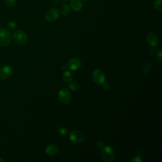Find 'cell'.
<instances>
[{
  "label": "cell",
  "mask_w": 162,
  "mask_h": 162,
  "mask_svg": "<svg viewBox=\"0 0 162 162\" xmlns=\"http://www.w3.org/2000/svg\"><path fill=\"white\" fill-rule=\"evenodd\" d=\"M63 1H64V2H67V1H69V0H63Z\"/></svg>",
  "instance_id": "obj_26"
},
{
  "label": "cell",
  "mask_w": 162,
  "mask_h": 162,
  "mask_svg": "<svg viewBox=\"0 0 162 162\" xmlns=\"http://www.w3.org/2000/svg\"><path fill=\"white\" fill-rule=\"evenodd\" d=\"M0 67H1V64H0Z\"/></svg>",
  "instance_id": "obj_28"
},
{
  "label": "cell",
  "mask_w": 162,
  "mask_h": 162,
  "mask_svg": "<svg viewBox=\"0 0 162 162\" xmlns=\"http://www.w3.org/2000/svg\"><path fill=\"white\" fill-rule=\"evenodd\" d=\"M155 9L157 11H161L162 10V1L161 0H155L154 3Z\"/></svg>",
  "instance_id": "obj_16"
},
{
  "label": "cell",
  "mask_w": 162,
  "mask_h": 162,
  "mask_svg": "<svg viewBox=\"0 0 162 162\" xmlns=\"http://www.w3.org/2000/svg\"><path fill=\"white\" fill-rule=\"evenodd\" d=\"M110 85L108 84H106V83H103V88H104V89H105V90H107V89H110Z\"/></svg>",
  "instance_id": "obj_23"
},
{
  "label": "cell",
  "mask_w": 162,
  "mask_h": 162,
  "mask_svg": "<svg viewBox=\"0 0 162 162\" xmlns=\"http://www.w3.org/2000/svg\"><path fill=\"white\" fill-rule=\"evenodd\" d=\"M12 34L5 28H0V46L5 47L8 46L12 41Z\"/></svg>",
  "instance_id": "obj_1"
},
{
  "label": "cell",
  "mask_w": 162,
  "mask_h": 162,
  "mask_svg": "<svg viewBox=\"0 0 162 162\" xmlns=\"http://www.w3.org/2000/svg\"><path fill=\"white\" fill-rule=\"evenodd\" d=\"M2 161H4V160H3V159H2V158H0V162H2Z\"/></svg>",
  "instance_id": "obj_24"
},
{
  "label": "cell",
  "mask_w": 162,
  "mask_h": 162,
  "mask_svg": "<svg viewBox=\"0 0 162 162\" xmlns=\"http://www.w3.org/2000/svg\"><path fill=\"white\" fill-rule=\"evenodd\" d=\"M58 98L64 104H68L70 102L72 96L69 90L66 88H63L61 89L58 93Z\"/></svg>",
  "instance_id": "obj_4"
},
{
  "label": "cell",
  "mask_w": 162,
  "mask_h": 162,
  "mask_svg": "<svg viewBox=\"0 0 162 162\" xmlns=\"http://www.w3.org/2000/svg\"><path fill=\"white\" fill-rule=\"evenodd\" d=\"M96 146H97V147H98V148H103L104 147L103 143H102V142H101V141L98 142L97 144H96Z\"/></svg>",
  "instance_id": "obj_22"
},
{
  "label": "cell",
  "mask_w": 162,
  "mask_h": 162,
  "mask_svg": "<svg viewBox=\"0 0 162 162\" xmlns=\"http://www.w3.org/2000/svg\"><path fill=\"white\" fill-rule=\"evenodd\" d=\"M70 5L72 10L76 12H80L83 8V3L81 0H71Z\"/></svg>",
  "instance_id": "obj_11"
},
{
  "label": "cell",
  "mask_w": 162,
  "mask_h": 162,
  "mask_svg": "<svg viewBox=\"0 0 162 162\" xmlns=\"http://www.w3.org/2000/svg\"><path fill=\"white\" fill-rule=\"evenodd\" d=\"M131 161H133V162H141V161H143V160H142V158H141V157L139 156H136L134 157V158H132Z\"/></svg>",
  "instance_id": "obj_20"
},
{
  "label": "cell",
  "mask_w": 162,
  "mask_h": 162,
  "mask_svg": "<svg viewBox=\"0 0 162 162\" xmlns=\"http://www.w3.org/2000/svg\"><path fill=\"white\" fill-rule=\"evenodd\" d=\"M58 133L60 136H65L68 133V130L65 127H60L58 129Z\"/></svg>",
  "instance_id": "obj_18"
},
{
  "label": "cell",
  "mask_w": 162,
  "mask_h": 162,
  "mask_svg": "<svg viewBox=\"0 0 162 162\" xmlns=\"http://www.w3.org/2000/svg\"><path fill=\"white\" fill-rule=\"evenodd\" d=\"M60 15V11L59 10V9L56 8H52L47 12L45 15V18L48 22H51L56 20L59 18Z\"/></svg>",
  "instance_id": "obj_7"
},
{
  "label": "cell",
  "mask_w": 162,
  "mask_h": 162,
  "mask_svg": "<svg viewBox=\"0 0 162 162\" xmlns=\"http://www.w3.org/2000/svg\"><path fill=\"white\" fill-rule=\"evenodd\" d=\"M84 2H87V1H88V0H83Z\"/></svg>",
  "instance_id": "obj_27"
},
{
  "label": "cell",
  "mask_w": 162,
  "mask_h": 162,
  "mask_svg": "<svg viewBox=\"0 0 162 162\" xmlns=\"http://www.w3.org/2000/svg\"><path fill=\"white\" fill-rule=\"evenodd\" d=\"M65 67H67L65 65H63V67H62V69H65Z\"/></svg>",
  "instance_id": "obj_25"
},
{
  "label": "cell",
  "mask_w": 162,
  "mask_h": 162,
  "mask_svg": "<svg viewBox=\"0 0 162 162\" xmlns=\"http://www.w3.org/2000/svg\"><path fill=\"white\" fill-rule=\"evenodd\" d=\"M69 12H70V8H69V6L65 3L62 4V12H61L60 13H62L64 16H66L69 14Z\"/></svg>",
  "instance_id": "obj_14"
},
{
  "label": "cell",
  "mask_w": 162,
  "mask_h": 162,
  "mask_svg": "<svg viewBox=\"0 0 162 162\" xmlns=\"http://www.w3.org/2000/svg\"><path fill=\"white\" fill-rule=\"evenodd\" d=\"M69 88L73 91H77L80 89V85L77 83L72 82L69 84Z\"/></svg>",
  "instance_id": "obj_15"
},
{
  "label": "cell",
  "mask_w": 162,
  "mask_h": 162,
  "mask_svg": "<svg viewBox=\"0 0 162 162\" xmlns=\"http://www.w3.org/2000/svg\"><path fill=\"white\" fill-rule=\"evenodd\" d=\"M13 73V68L10 65H4L0 69V79L7 80L8 79Z\"/></svg>",
  "instance_id": "obj_8"
},
{
  "label": "cell",
  "mask_w": 162,
  "mask_h": 162,
  "mask_svg": "<svg viewBox=\"0 0 162 162\" xmlns=\"http://www.w3.org/2000/svg\"><path fill=\"white\" fill-rule=\"evenodd\" d=\"M147 40L149 45L153 48L157 46L159 43V39L158 36L154 32H150L148 34Z\"/></svg>",
  "instance_id": "obj_10"
},
{
  "label": "cell",
  "mask_w": 162,
  "mask_h": 162,
  "mask_svg": "<svg viewBox=\"0 0 162 162\" xmlns=\"http://www.w3.org/2000/svg\"><path fill=\"white\" fill-rule=\"evenodd\" d=\"M46 153L51 156H55L58 153V148L56 145H50L47 146V147L45 149Z\"/></svg>",
  "instance_id": "obj_12"
},
{
  "label": "cell",
  "mask_w": 162,
  "mask_h": 162,
  "mask_svg": "<svg viewBox=\"0 0 162 162\" xmlns=\"http://www.w3.org/2000/svg\"><path fill=\"white\" fill-rule=\"evenodd\" d=\"M101 149L102 150L101 151V156L104 161L110 162L113 160L115 158V152L112 147L107 146Z\"/></svg>",
  "instance_id": "obj_3"
},
{
  "label": "cell",
  "mask_w": 162,
  "mask_h": 162,
  "mask_svg": "<svg viewBox=\"0 0 162 162\" xmlns=\"http://www.w3.org/2000/svg\"><path fill=\"white\" fill-rule=\"evenodd\" d=\"M7 27L9 30H11V31H13L15 29H17V24L14 21H10L8 22V24H7Z\"/></svg>",
  "instance_id": "obj_17"
},
{
  "label": "cell",
  "mask_w": 162,
  "mask_h": 162,
  "mask_svg": "<svg viewBox=\"0 0 162 162\" xmlns=\"http://www.w3.org/2000/svg\"><path fill=\"white\" fill-rule=\"evenodd\" d=\"M5 4L8 7H13L16 3V0H4Z\"/></svg>",
  "instance_id": "obj_19"
},
{
  "label": "cell",
  "mask_w": 162,
  "mask_h": 162,
  "mask_svg": "<svg viewBox=\"0 0 162 162\" xmlns=\"http://www.w3.org/2000/svg\"><path fill=\"white\" fill-rule=\"evenodd\" d=\"M156 56H157V58L159 59L160 61H161V58H162V56H161V50L159 49L158 50H157L156 52Z\"/></svg>",
  "instance_id": "obj_21"
},
{
  "label": "cell",
  "mask_w": 162,
  "mask_h": 162,
  "mask_svg": "<svg viewBox=\"0 0 162 162\" xmlns=\"http://www.w3.org/2000/svg\"><path fill=\"white\" fill-rule=\"evenodd\" d=\"M62 77H63L64 80L67 83L71 82L73 79V74L70 71H68V70H66L64 72Z\"/></svg>",
  "instance_id": "obj_13"
},
{
  "label": "cell",
  "mask_w": 162,
  "mask_h": 162,
  "mask_svg": "<svg viewBox=\"0 0 162 162\" xmlns=\"http://www.w3.org/2000/svg\"><path fill=\"white\" fill-rule=\"evenodd\" d=\"M81 66V62L79 58H72L70 59L67 64V67L69 69L75 71L80 69Z\"/></svg>",
  "instance_id": "obj_9"
},
{
  "label": "cell",
  "mask_w": 162,
  "mask_h": 162,
  "mask_svg": "<svg viewBox=\"0 0 162 162\" xmlns=\"http://www.w3.org/2000/svg\"><path fill=\"white\" fill-rule=\"evenodd\" d=\"M13 39L17 44L19 45H24L27 43L28 38L27 35L22 31H15L13 34Z\"/></svg>",
  "instance_id": "obj_2"
},
{
  "label": "cell",
  "mask_w": 162,
  "mask_h": 162,
  "mask_svg": "<svg viewBox=\"0 0 162 162\" xmlns=\"http://www.w3.org/2000/svg\"><path fill=\"white\" fill-rule=\"evenodd\" d=\"M93 79L94 83L98 84H103L105 81V75L101 69H96L93 72Z\"/></svg>",
  "instance_id": "obj_6"
},
{
  "label": "cell",
  "mask_w": 162,
  "mask_h": 162,
  "mask_svg": "<svg viewBox=\"0 0 162 162\" xmlns=\"http://www.w3.org/2000/svg\"><path fill=\"white\" fill-rule=\"evenodd\" d=\"M70 139L75 143H80L85 139V136L84 134L78 130H74L72 131L69 135Z\"/></svg>",
  "instance_id": "obj_5"
}]
</instances>
